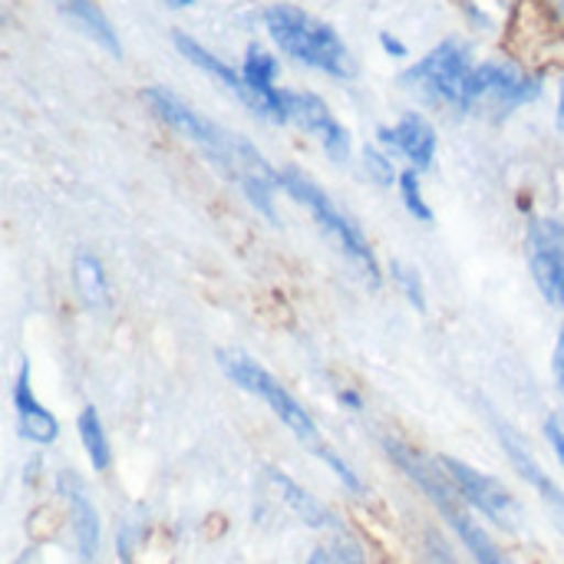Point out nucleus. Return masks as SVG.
<instances>
[{"label": "nucleus", "instance_id": "4", "mask_svg": "<svg viewBox=\"0 0 564 564\" xmlns=\"http://www.w3.org/2000/svg\"><path fill=\"white\" fill-rule=\"evenodd\" d=\"M281 185L294 195V202H301L307 212H311V218L324 228V235L377 284L380 281V271H377V254H373V248H370V241L364 238V231L330 202V195L317 185V182H311L304 172H297V169H284L281 172Z\"/></svg>", "mask_w": 564, "mask_h": 564}, {"label": "nucleus", "instance_id": "11", "mask_svg": "<svg viewBox=\"0 0 564 564\" xmlns=\"http://www.w3.org/2000/svg\"><path fill=\"white\" fill-rule=\"evenodd\" d=\"M380 142L393 152H400L413 169H430L433 159H436V132L433 126L416 116V112H406L397 126L390 129H380Z\"/></svg>", "mask_w": 564, "mask_h": 564}, {"label": "nucleus", "instance_id": "14", "mask_svg": "<svg viewBox=\"0 0 564 564\" xmlns=\"http://www.w3.org/2000/svg\"><path fill=\"white\" fill-rule=\"evenodd\" d=\"M13 406H17V420H20V433L30 443H53L59 436V423L56 416L33 397V383H30V367H20L17 373V387H13Z\"/></svg>", "mask_w": 564, "mask_h": 564}, {"label": "nucleus", "instance_id": "2", "mask_svg": "<svg viewBox=\"0 0 564 564\" xmlns=\"http://www.w3.org/2000/svg\"><path fill=\"white\" fill-rule=\"evenodd\" d=\"M218 360H221V370H225V377L228 380H235L241 390H248V393H254L258 400H264L271 410H274V416L314 453V456H321L334 473H337V479L347 486V489H354V492H360L364 486H360V479L354 476V469L344 463V459H337L330 449H327V443H324V436H321V430H317V423L307 416V410L261 367V364H254L251 357H245V354H238V350H225V354H218Z\"/></svg>", "mask_w": 564, "mask_h": 564}, {"label": "nucleus", "instance_id": "22", "mask_svg": "<svg viewBox=\"0 0 564 564\" xmlns=\"http://www.w3.org/2000/svg\"><path fill=\"white\" fill-rule=\"evenodd\" d=\"M393 278H397V284H403V294H406V297L423 311V307H426V301H423V284H420L416 271H410V268L397 264V268H393Z\"/></svg>", "mask_w": 564, "mask_h": 564}, {"label": "nucleus", "instance_id": "27", "mask_svg": "<svg viewBox=\"0 0 564 564\" xmlns=\"http://www.w3.org/2000/svg\"><path fill=\"white\" fill-rule=\"evenodd\" d=\"M552 367H555V380H558V390L564 393V327L558 334V344H555V357H552Z\"/></svg>", "mask_w": 564, "mask_h": 564}, {"label": "nucleus", "instance_id": "5", "mask_svg": "<svg viewBox=\"0 0 564 564\" xmlns=\"http://www.w3.org/2000/svg\"><path fill=\"white\" fill-rule=\"evenodd\" d=\"M476 63L469 56V50L459 40H446L440 43L433 53H426L420 63H413L403 73V83L440 102V106H453V109H469V83H473Z\"/></svg>", "mask_w": 564, "mask_h": 564}, {"label": "nucleus", "instance_id": "3", "mask_svg": "<svg viewBox=\"0 0 564 564\" xmlns=\"http://www.w3.org/2000/svg\"><path fill=\"white\" fill-rule=\"evenodd\" d=\"M264 26H268L271 40L288 56H294L297 63H304L311 69H321L327 76H350L354 73L350 53H347L344 40L337 36V30L330 23L311 17L307 10L288 7V3L268 7L264 10Z\"/></svg>", "mask_w": 564, "mask_h": 564}, {"label": "nucleus", "instance_id": "12", "mask_svg": "<svg viewBox=\"0 0 564 564\" xmlns=\"http://www.w3.org/2000/svg\"><path fill=\"white\" fill-rule=\"evenodd\" d=\"M175 46H178V53L188 59V63H195L202 73H208L212 79H218L235 99H241L251 112H258V116H264V106H261V99L254 96V89L248 86V79L238 73V69H231L228 63H221L215 53H208L202 43H195L192 36H185V33H175Z\"/></svg>", "mask_w": 564, "mask_h": 564}, {"label": "nucleus", "instance_id": "10", "mask_svg": "<svg viewBox=\"0 0 564 564\" xmlns=\"http://www.w3.org/2000/svg\"><path fill=\"white\" fill-rule=\"evenodd\" d=\"M529 264L545 301L564 311V228L558 221H532Z\"/></svg>", "mask_w": 564, "mask_h": 564}, {"label": "nucleus", "instance_id": "29", "mask_svg": "<svg viewBox=\"0 0 564 564\" xmlns=\"http://www.w3.org/2000/svg\"><path fill=\"white\" fill-rule=\"evenodd\" d=\"M340 403H347V406L360 410V397H357L354 390H344V393H340Z\"/></svg>", "mask_w": 564, "mask_h": 564}, {"label": "nucleus", "instance_id": "25", "mask_svg": "<svg viewBox=\"0 0 564 564\" xmlns=\"http://www.w3.org/2000/svg\"><path fill=\"white\" fill-rule=\"evenodd\" d=\"M426 564H456V558L446 552V545L433 535L430 545H426Z\"/></svg>", "mask_w": 564, "mask_h": 564}, {"label": "nucleus", "instance_id": "19", "mask_svg": "<svg viewBox=\"0 0 564 564\" xmlns=\"http://www.w3.org/2000/svg\"><path fill=\"white\" fill-rule=\"evenodd\" d=\"M76 430H79V440H83V449H86L93 469L106 473L109 469V443H106V430L99 423V413L93 406H86L76 420Z\"/></svg>", "mask_w": 564, "mask_h": 564}, {"label": "nucleus", "instance_id": "20", "mask_svg": "<svg viewBox=\"0 0 564 564\" xmlns=\"http://www.w3.org/2000/svg\"><path fill=\"white\" fill-rule=\"evenodd\" d=\"M400 195H403V205H406V212L413 215V218H420V221H433V208L426 205V198H423V188H420V178H416V172L413 169H406V172H400Z\"/></svg>", "mask_w": 564, "mask_h": 564}, {"label": "nucleus", "instance_id": "30", "mask_svg": "<svg viewBox=\"0 0 564 564\" xmlns=\"http://www.w3.org/2000/svg\"><path fill=\"white\" fill-rule=\"evenodd\" d=\"M555 122H558V129L564 132V83L562 89H558V112H555Z\"/></svg>", "mask_w": 564, "mask_h": 564}, {"label": "nucleus", "instance_id": "1", "mask_svg": "<svg viewBox=\"0 0 564 564\" xmlns=\"http://www.w3.org/2000/svg\"><path fill=\"white\" fill-rule=\"evenodd\" d=\"M142 99L149 102V109L165 122L172 126L178 135H185L188 142H195L208 162H215L248 198L251 205L274 218V192L281 188V175L268 165V159L241 135L215 126L212 119H205L202 112H195L192 106H185L178 96H172L169 89L162 86H149L142 93Z\"/></svg>", "mask_w": 564, "mask_h": 564}, {"label": "nucleus", "instance_id": "18", "mask_svg": "<svg viewBox=\"0 0 564 564\" xmlns=\"http://www.w3.org/2000/svg\"><path fill=\"white\" fill-rule=\"evenodd\" d=\"M73 281H76V294L89 304V307H106L109 304V284L102 274V264L93 254H79L73 264Z\"/></svg>", "mask_w": 564, "mask_h": 564}, {"label": "nucleus", "instance_id": "24", "mask_svg": "<svg viewBox=\"0 0 564 564\" xmlns=\"http://www.w3.org/2000/svg\"><path fill=\"white\" fill-rule=\"evenodd\" d=\"M367 169H373V175L377 178H383V182H390L393 178V165H390V159L387 155H380L377 149H370L367 145Z\"/></svg>", "mask_w": 564, "mask_h": 564}, {"label": "nucleus", "instance_id": "7", "mask_svg": "<svg viewBox=\"0 0 564 564\" xmlns=\"http://www.w3.org/2000/svg\"><path fill=\"white\" fill-rule=\"evenodd\" d=\"M542 83L525 73L522 66L509 63V59H486L476 63L473 83H469V109L476 106H492L499 112L519 109L525 102H532L539 96Z\"/></svg>", "mask_w": 564, "mask_h": 564}, {"label": "nucleus", "instance_id": "28", "mask_svg": "<svg viewBox=\"0 0 564 564\" xmlns=\"http://www.w3.org/2000/svg\"><path fill=\"white\" fill-rule=\"evenodd\" d=\"M380 43H383L387 56H406V43H403V40H397L393 33H380Z\"/></svg>", "mask_w": 564, "mask_h": 564}, {"label": "nucleus", "instance_id": "8", "mask_svg": "<svg viewBox=\"0 0 564 564\" xmlns=\"http://www.w3.org/2000/svg\"><path fill=\"white\" fill-rule=\"evenodd\" d=\"M440 466H443V473H446V479L482 512V516H489L496 525H502V529H516L519 525V502L512 499V492L499 482V479H492V476H486V473H479V469H473V466H466V463H459V459H440Z\"/></svg>", "mask_w": 564, "mask_h": 564}, {"label": "nucleus", "instance_id": "13", "mask_svg": "<svg viewBox=\"0 0 564 564\" xmlns=\"http://www.w3.org/2000/svg\"><path fill=\"white\" fill-rule=\"evenodd\" d=\"M59 496L66 499L69 506V522H73V535H76V549L83 555V562H89L99 549V519H96V509L83 489V482L73 476V473H59Z\"/></svg>", "mask_w": 564, "mask_h": 564}, {"label": "nucleus", "instance_id": "21", "mask_svg": "<svg viewBox=\"0 0 564 564\" xmlns=\"http://www.w3.org/2000/svg\"><path fill=\"white\" fill-rule=\"evenodd\" d=\"M466 3H469L473 17H476L479 23H486V26H499V23L509 17V10H512V3H516V0H466Z\"/></svg>", "mask_w": 564, "mask_h": 564}, {"label": "nucleus", "instance_id": "23", "mask_svg": "<svg viewBox=\"0 0 564 564\" xmlns=\"http://www.w3.org/2000/svg\"><path fill=\"white\" fill-rule=\"evenodd\" d=\"M307 564H357V558L344 549V545H324V549H314Z\"/></svg>", "mask_w": 564, "mask_h": 564}, {"label": "nucleus", "instance_id": "16", "mask_svg": "<svg viewBox=\"0 0 564 564\" xmlns=\"http://www.w3.org/2000/svg\"><path fill=\"white\" fill-rule=\"evenodd\" d=\"M56 3H59V10H63L73 23H79L99 46H106L109 53H119V36H116L112 23L106 20V13H102L93 0H56Z\"/></svg>", "mask_w": 564, "mask_h": 564}, {"label": "nucleus", "instance_id": "32", "mask_svg": "<svg viewBox=\"0 0 564 564\" xmlns=\"http://www.w3.org/2000/svg\"><path fill=\"white\" fill-rule=\"evenodd\" d=\"M552 7L558 10V17H562V20H564V0H552Z\"/></svg>", "mask_w": 564, "mask_h": 564}, {"label": "nucleus", "instance_id": "31", "mask_svg": "<svg viewBox=\"0 0 564 564\" xmlns=\"http://www.w3.org/2000/svg\"><path fill=\"white\" fill-rule=\"evenodd\" d=\"M169 3H172V7H192L195 0H169Z\"/></svg>", "mask_w": 564, "mask_h": 564}, {"label": "nucleus", "instance_id": "6", "mask_svg": "<svg viewBox=\"0 0 564 564\" xmlns=\"http://www.w3.org/2000/svg\"><path fill=\"white\" fill-rule=\"evenodd\" d=\"M387 449H390V456H393V463L446 512V519L456 525V532H459V539L466 542V549L476 555V562L479 564H509V558L492 545V539L479 529V525H473L459 509H456V502H453V496L446 492V486H443V476H436L433 473V466L423 459V456H416V453H410L406 446H400V443H387Z\"/></svg>", "mask_w": 564, "mask_h": 564}, {"label": "nucleus", "instance_id": "17", "mask_svg": "<svg viewBox=\"0 0 564 564\" xmlns=\"http://www.w3.org/2000/svg\"><path fill=\"white\" fill-rule=\"evenodd\" d=\"M271 482L278 486V492H281V499L288 502V509H294L297 512V519H304L311 529H334L337 522H334V516L321 506V502H314L297 482H291L284 473H271Z\"/></svg>", "mask_w": 564, "mask_h": 564}, {"label": "nucleus", "instance_id": "9", "mask_svg": "<svg viewBox=\"0 0 564 564\" xmlns=\"http://www.w3.org/2000/svg\"><path fill=\"white\" fill-rule=\"evenodd\" d=\"M284 112L288 122H297L304 132H311L330 159L344 162L350 155V132L334 119V112L327 109V102L314 93H301V89H284Z\"/></svg>", "mask_w": 564, "mask_h": 564}, {"label": "nucleus", "instance_id": "26", "mask_svg": "<svg viewBox=\"0 0 564 564\" xmlns=\"http://www.w3.org/2000/svg\"><path fill=\"white\" fill-rule=\"evenodd\" d=\"M545 436H549V443L555 446V453H558V459H562V466H564V430H562V423H558V420H549V423H545Z\"/></svg>", "mask_w": 564, "mask_h": 564}, {"label": "nucleus", "instance_id": "15", "mask_svg": "<svg viewBox=\"0 0 564 564\" xmlns=\"http://www.w3.org/2000/svg\"><path fill=\"white\" fill-rule=\"evenodd\" d=\"M502 433V443H506V449H509V456H512V463H516V469L539 489V496L545 499V506H549V512L555 516V525L564 532V492L542 473V466L529 456V449L509 433V430H499Z\"/></svg>", "mask_w": 564, "mask_h": 564}]
</instances>
